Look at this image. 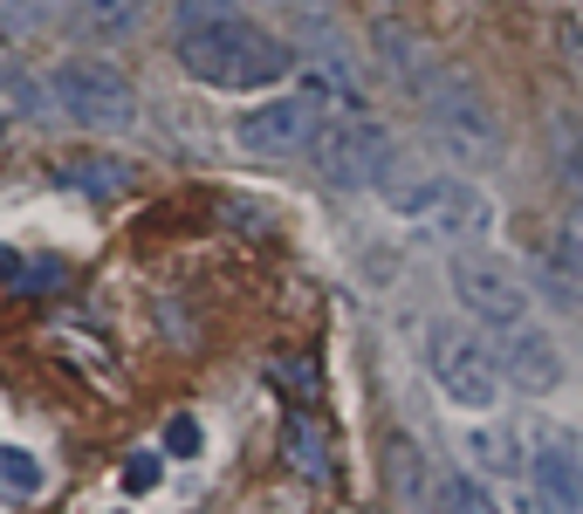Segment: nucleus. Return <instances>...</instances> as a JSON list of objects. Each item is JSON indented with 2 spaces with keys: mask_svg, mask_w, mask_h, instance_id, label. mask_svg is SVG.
Here are the masks:
<instances>
[{
  "mask_svg": "<svg viewBox=\"0 0 583 514\" xmlns=\"http://www.w3.org/2000/svg\"><path fill=\"white\" fill-rule=\"evenodd\" d=\"M179 69L199 75L207 90H268L295 69V48L282 35L255 28V21L207 14L193 28H179Z\"/></svg>",
  "mask_w": 583,
  "mask_h": 514,
  "instance_id": "obj_1",
  "label": "nucleus"
},
{
  "mask_svg": "<svg viewBox=\"0 0 583 514\" xmlns=\"http://www.w3.org/2000/svg\"><path fill=\"white\" fill-rule=\"evenodd\" d=\"M425 371L433 384L460 405V411H494L501 405V357L480 329H460V323H433L425 329Z\"/></svg>",
  "mask_w": 583,
  "mask_h": 514,
  "instance_id": "obj_2",
  "label": "nucleus"
},
{
  "mask_svg": "<svg viewBox=\"0 0 583 514\" xmlns=\"http://www.w3.org/2000/svg\"><path fill=\"white\" fill-rule=\"evenodd\" d=\"M453 295H460V308L467 316H480V329H515V323H528V281L501 261V254H488V247H460L453 254Z\"/></svg>",
  "mask_w": 583,
  "mask_h": 514,
  "instance_id": "obj_3",
  "label": "nucleus"
},
{
  "mask_svg": "<svg viewBox=\"0 0 583 514\" xmlns=\"http://www.w3.org/2000/svg\"><path fill=\"white\" fill-rule=\"evenodd\" d=\"M392 159H398V151H392V131H385L377 117L323 124V138H316V172H323V186H337V192H364V186H377Z\"/></svg>",
  "mask_w": 583,
  "mask_h": 514,
  "instance_id": "obj_4",
  "label": "nucleus"
},
{
  "mask_svg": "<svg viewBox=\"0 0 583 514\" xmlns=\"http://www.w3.org/2000/svg\"><path fill=\"white\" fill-rule=\"evenodd\" d=\"M56 103L69 110L75 131H131V117H138V96L110 62H62Z\"/></svg>",
  "mask_w": 583,
  "mask_h": 514,
  "instance_id": "obj_5",
  "label": "nucleus"
},
{
  "mask_svg": "<svg viewBox=\"0 0 583 514\" xmlns=\"http://www.w3.org/2000/svg\"><path fill=\"white\" fill-rule=\"evenodd\" d=\"M419 103H425L433 131L453 151H467V159H501V124H494L488 96H480L467 75H433V83L419 90Z\"/></svg>",
  "mask_w": 583,
  "mask_h": 514,
  "instance_id": "obj_6",
  "label": "nucleus"
},
{
  "mask_svg": "<svg viewBox=\"0 0 583 514\" xmlns=\"http://www.w3.org/2000/svg\"><path fill=\"white\" fill-rule=\"evenodd\" d=\"M234 131H241V151H255V159H302L323 138V103L316 96H275L261 110H247Z\"/></svg>",
  "mask_w": 583,
  "mask_h": 514,
  "instance_id": "obj_7",
  "label": "nucleus"
},
{
  "mask_svg": "<svg viewBox=\"0 0 583 514\" xmlns=\"http://www.w3.org/2000/svg\"><path fill=\"white\" fill-rule=\"evenodd\" d=\"M302 56H310L323 96H337V103H350V110H358V103H364V56H358V48L329 28V21L310 14V21H302Z\"/></svg>",
  "mask_w": 583,
  "mask_h": 514,
  "instance_id": "obj_8",
  "label": "nucleus"
},
{
  "mask_svg": "<svg viewBox=\"0 0 583 514\" xmlns=\"http://www.w3.org/2000/svg\"><path fill=\"white\" fill-rule=\"evenodd\" d=\"M494 357H501V377L515 384V392H549L556 377H563V357H556V337L549 329H536V323H515V329H501V343H494Z\"/></svg>",
  "mask_w": 583,
  "mask_h": 514,
  "instance_id": "obj_9",
  "label": "nucleus"
},
{
  "mask_svg": "<svg viewBox=\"0 0 583 514\" xmlns=\"http://www.w3.org/2000/svg\"><path fill=\"white\" fill-rule=\"evenodd\" d=\"M446 192H453V178L433 172L425 159H392L385 178H377V199H385L392 213H405V220H433L446 206Z\"/></svg>",
  "mask_w": 583,
  "mask_h": 514,
  "instance_id": "obj_10",
  "label": "nucleus"
},
{
  "mask_svg": "<svg viewBox=\"0 0 583 514\" xmlns=\"http://www.w3.org/2000/svg\"><path fill=\"white\" fill-rule=\"evenodd\" d=\"M528 274L543 281V295L549 302H583V226L570 220L563 234H556L536 261H528Z\"/></svg>",
  "mask_w": 583,
  "mask_h": 514,
  "instance_id": "obj_11",
  "label": "nucleus"
},
{
  "mask_svg": "<svg viewBox=\"0 0 583 514\" xmlns=\"http://www.w3.org/2000/svg\"><path fill=\"white\" fill-rule=\"evenodd\" d=\"M528 480H536V501H549L556 514H576L583 507V459L563 446H536L528 459Z\"/></svg>",
  "mask_w": 583,
  "mask_h": 514,
  "instance_id": "obj_12",
  "label": "nucleus"
},
{
  "mask_svg": "<svg viewBox=\"0 0 583 514\" xmlns=\"http://www.w3.org/2000/svg\"><path fill=\"white\" fill-rule=\"evenodd\" d=\"M385 480H392V501L398 507H433L446 494V480H433V467H425V453L412 440H392L385 446Z\"/></svg>",
  "mask_w": 583,
  "mask_h": 514,
  "instance_id": "obj_13",
  "label": "nucleus"
},
{
  "mask_svg": "<svg viewBox=\"0 0 583 514\" xmlns=\"http://www.w3.org/2000/svg\"><path fill=\"white\" fill-rule=\"evenodd\" d=\"M282 459H289V474H302V480H329L337 474V459H329V432L310 419V411H295V419L282 425Z\"/></svg>",
  "mask_w": 583,
  "mask_h": 514,
  "instance_id": "obj_14",
  "label": "nucleus"
},
{
  "mask_svg": "<svg viewBox=\"0 0 583 514\" xmlns=\"http://www.w3.org/2000/svg\"><path fill=\"white\" fill-rule=\"evenodd\" d=\"M433 226H440V234H453V241H488L494 206H488V192H480V186H460V178H453V192H446V206L433 213Z\"/></svg>",
  "mask_w": 583,
  "mask_h": 514,
  "instance_id": "obj_15",
  "label": "nucleus"
},
{
  "mask_svg": "<svg viewBox=\"0 0 583 514\" xmlns=\"http://www.w3.org/2000/svg\"><path fill=\"white\" fill-rule=\"evenodd\" d=\"M377 56H385V69L398 75V83L405 90H425V83H433V62H425V42H412V35H405L398 28V21H385V28H377Z\"/></svg>",
  "mask_w": 583,
  "mask_h": 514,
  "instance_id": "obj_16",
  "label": "nucleus"
},
{
  "mask_svg": "<svg viewBox=\"0 0 583 514\" xmlns=\"http://www.w3.org/2000/svg\"><path fill=\"white\" fill-rule=\"evenodd\" d=\"M56 178L75 186V192H90V199H110V192L131 186V165H124V159H96V151H90V159H62Z\"/></svg>",
  "mask_w": 583,
  "mask_h": 514,
  "instance_id": "obj_17",
  "label": "nucleus"
},
{
  "mask_svg": "<svg viewBox=\"0 0 583 514\" xmlns=\"http://www.w3.org/2000/svg\"><path fill=\"white\" fill-rule=\"evenodd\" d=\"M467 453H474V467H488V474H522V440L501 432V425H474Z\"/></svg>",
  "mask_w": 583,
  "mask_h": 514,
  "instance_id": "obj_18",
  "label": "nucleus"
},
{
  "mask_svg": "<svg viewBox=\"0 0 583 514\" xmlns=\"http://www.w3.org/2000/svg\"><path fill=\"white\" fill-rule=\"evenodd\" d=\"M42 459L35 453H21V446H0V494H14V501H28V494H42Z\"/></svg>",
  "mask_w": 583,
  "mask_h": 514,
  "instance_id": "obj_19",
  "label": "nucleus"
},
{
  "mask_svg": "<svg viewBox=\"0 0 583 514\" xmlns=\"http://www.w3.org/2000/svg\"><path fill=\"white\" fill-rule=\"evenodd\" d=\"M446 507H467V514H494V494L480 480H467V474H446V494H440Z\"/></svg>",
  "mask_w": 583,
  "mask_h": 514,
  "instance_id": "obj_20",
  "label": "nucleus"
},
{
  "mask_svg": "<svg viewBox=\"0 0 583 514\" xmlns=\"http://www.w3.org/2000/svg\"><path fill=\"white\" fill-rule=\"evenodd\" d=\"M556 165H563L570 192L583 199V131H576V124H563V131H556Z\"/></svg>",
  "mask_w": 583,
  "mask_h": 514,
  "instance_id": "obj_21",
  "label": "nucleus"
},
{
  "mask_svg": "<svg viewBox=\"0 0 583 514\" xmlns=\"http://www.w3.org/2000/svg\"><path fill=\"white\" fill-rule=\"evenodd\" d=\"M165 453L172 459H193L199 453V419H193V411H172V419H165Z\"/></svg>",
  "mask_w": 583,
  "mask_h": 514,
  "instance_id": "obj_22",
  "label": "nucleus"
},
{
  "mask_svg": "<svg viewBox=\"0 0 583 514\" xmlns=\"http://www.w3.org/2000/svg\"><path fill=\"white\" fill-rule=\"evenodd\" d=\"M159 474H165V459L159 453H131V459H124V494H144V487H159Z\"/></svg>",
  "mask_w": 583,
  "mask_h": 514,
  "instance_id": "obj_23",
  "label": "nucleus"
},
{
  "mask_svg": "<svg viewBox=\"0 0 583 514\" xmlns=\"http://www.w3.org/2000/svg\"><path fill=\"white\" fill-rule=\"evenodd\" d=\"M275 377H282V384H302V392H316V364H289V357H282Z\"/></svg>",
  "mask_w": 583,
  "mask_h": 514,
  "instance_id": "obj_24",
  "label": "nucleus"
},
{
  "mask_svg": "<svg viewBox=\"0 0 583 514\" xmlns=\"http://www.w3.org/2000/svg\"><path fill=\"white\" fill-rule=\"evenodd\" d=\"M28 281V268H21V254L14 247H0V289H21Z\"/></svg>",
  "mask_w": 583,
  "mask_h": 514,
  "instance_id": "obj_25",
  "label": "nucleus"
},
{
  "mask_svg": "<svg viewBox=\"0 0 583 514\" xmlns=\"http://www.w3.org/2000/svg\"><path fill=\"white\" fill-rule=\"evenodd\" d=\"M56 281H62V261H35V268H28V281H21V289H56Z\"/></svg>",
  "mask_w": 583,
  "mask_h": 514,
  "instance_id": "obj_26",
  "label": "nucleus"
},
{
  "mask_svg": "<svg viewBox=\"0 0 583 514\" xmlns=\"http://www.w3.org/2000/svg\"><path fill=\"white\" fill-rule=\"evenodd\" d=\"M0 138H8V117H0Z\"/></svg>",
  "mask_w": 583,
  "mask_h": 514,
  "instance_id": "obj_27",
  "label": "nucleus"
}]
</instances>
